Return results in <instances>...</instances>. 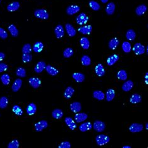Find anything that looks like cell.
Returning <instances> with one entry per match:
<instances>
[{
	"label": "cell",
	"instance_id": "ee69618b",
	"mask_svg": "<svg viewBox=\"0 0 148 148\" xmlns=\"http://www.w3.org/2000/svg\"><path fill=\"white\" fill-rule=\"evenodd\" d=\"M12 110H13V113L16 115H17V116H22L23 114V111L22 109V108H21L18 105H14L13 107Z\"/></svg>",
	"mask_w": 148,
	"mask_h": 148
},
{
	"label": "cell",
	"instance_id": "bcb514c9",
	"mask_svg": "<svg viewBox=\"0 0 148 148\" xmlns=\"http://www.w3.org/2000/svg\"><path fill=\"white\" fill-rule=\"evenodd\" d=\"M74 51L71 48H67L64 50L63 51V56L65 58H70V57L73 55Z\"/></svg>",
	"mask_w": 148,
	"mask_h": 148
},
{
	"label": "cell",
	"instance_id": "484cf974",
	"mask_svg": "<svg viewBox=\"0 0 148 148\" xmlns=\"http://www.w3.org/2000/svg\"><path fill=\"white\" fill-rule=\"evenodd\" d=\"M142 97L139 94H133L129 99V101L132 104H138L141 102Z\"/></svg>",
	"mask_w": 148,
	"mask_h": 148
},
{
	"label": "cell",
	"instance_id": "db71d44e",
	"mask_svg": "<svg viewBox=\"0 0 148 148\" xmlns=\"http://www.w3.org/2000/svg\"><path fill=\"white\" fill-rule=\"evenodd\" d=\"M5 56H6V55L4 53L0 52V62L4 60V59L5 58Z\"/></svg>",
	"mask_w": 148,
	"mask_h": 148
},
{
	"label": "cell",
	"instance_id": "3957f363",
	"mask_svg": "<svg viewBox=\"0 0 148 148\" xmlns=\"http://www.w3.org/2000/svg\"><path fill=\"white\" fill-rule=\"evenodd\" d=\"M93 127L96 131L98 132H103L104 130H105L106 124L103 121L97 120V121H95V122H94Z\"/></svg>",
	"mask_w": 148,
	"mask_h": 148
},
{
	"label": "cell",
	"instance_id": "8fae6325",
	"mask_svg": "<svg viewBox=\"0 0 148 148\" xmlns=\"http://www.w3.org/2000/svg\"><path fill=\"white\" fill-rule=\"evenodd\" d=\"M37 110V107L36 105L33 103H31L29 104L26 108V113L29 115V116H32V115H34Z\"/></svg>",
	"mask_w": 148,
	"mask_h": 148
},
{
	"label": "cell",
	"instance_id": "9f6ffc18",
	"mask_svg": "<svg viewBox=\"0 0 148 148\" xmlns=\"http://www.w3.org/2000/svg\"><path fill=\"white\" fill-rule=\"evenodd\" d=\"M109 0H101V1L103 4H105V3H106Z\"/></svg>",
	"mask_w": 148,
	"mask_h": 148
},
{
	"label": "cell",
	"instance_id": "681fc988",
	"mask_svg": "<svg viewBox=\"0 0 148 148\" xmlns=\"http://www.w3.org/2000/svg\"><path fill=\"white\" fill-rule=\"evenodd\" d=\"M20 146L19 141L17 139H13L8 145V148H18Z\"/></svg>",
	"mask_w": 148,
	"mask_h": 148
},
{
	"label": "cell",
	"instance_id": "f35d334b",
	"mask_svg": "<svg viewBox=\"0 0 148 148\" xmlns=\"http://www.w3.org/2000/svg\"><path fill=\"white\" fill-rule=\"evenodd\" d=\"M117 78L121 81H125L128 78V74L126 71L124 70H121L120 71H118L117 74Z\"/></svg>",
	"mask_w": 148,
	"mask_h": 148
},
{
	"label": "cell",
	"instance_id": "f546056e",
	"mask_svg": "<svg viewBox=\"0 0 148 148\" xmlns=\"http://www.w3.org/2000/svg\"><path fill=\"white\" fill-rule=\"evenodd\" d=\"M136 32L134 30H132V29L128 30L126 33V38L129 41H134L136 38Z\"/></svg>",
	"mask_w": 148,
	"mask_h": 148
},
{
	"label": "cell",
	"instance_id": "f1b7e54d",
	"mask_svg": "<svg viewBox=\"0 0 148 148\" xmlns=\"http://www.w3.org/2000/svg\"><path fill=\"white\" fill-rule=\"evenodd\" d=\"M73 78L78 82H82L85 80V76L81 73H74L72 75Z\"/></svg>",
	"mask_w": 148,
	"mask_h": 148
},
{
	"label": "cell",
	"instance_id": "6da1fadb",
	"mask_svg": "<svg viewBox=\"0 0 148 148\" xmlns=\"http://www.w3.org/2000/svg\"><path fill=\"white\" fill-rule=\"evenodd\" d=\"M110 138L105 134L97 135L96 138V143L98 146H103L110 141Z\"/></svg>",
	"mask_w": 148,
	"mask_h": 148
},
{
	"label": "cell",
	"instance_id": "5b68a950",
	"mask_svg": "<svg viewBox=\"0 0 148 148\" xmlns=\"http://www.w3.org/2000/svg\"><path fill=\"white\" fill-rule=\"evenodd\" d=\"M89 17L84 13H81L76 18V21L79 25H84L88 23Z\"/></svg>",
	"mask_w": 148,
	"mask_h": 148
},
{
	"label": "cell",
	"instance_id": "f6af8a7d",
	"mask_svg": "<svg viewBox=\"0 0 148 148\" xmlns=\"http://www.w3.org/2000/svg\"><path fill=\"white\" fill-rule=\"evenodd\" d=\"M89 6L93 10L96 11L99 10L101 8V6L99 3L95 1H94V0H91V1H89Z\"/></svg>",
	"mask_w": 148,
	"mask_h": 148
},
{
	"label": "cell",
	"instance_id": "8992f818",
	"mask_svg": "<svg viewBox=\"0 0 148 148\" xmlns=\"http://www.w3.org/2000/svg\"><path fill=\"white\" fill-rule=\"evenodd\" d=\"M80 11V7L76 5H71L67 7L66 13L70 16L74 15Z\"/></svg>",
	"mask_w": 148,
	"mask_h": 148
},
{
	"label": "cell",
	"instance_id": "30bf717a",
	"mask_svg": "<svg viewBox=\"0 0 148 148\" xmlns=\"http://www.w3.org/2000/svg\"><path fill=\"white\" fill-rule=\"evenodd\" d=\"M29 83L34 89L38 88L41 84V79L38 78H31L29 79Z\"/></svg>",
	"mask_w": 148,
	"mask_h": 148
},
{
	"label": "cell",
	"instance_id": "4dcf8cb0",
	"mask_svg": "<svg viewBox=\"0 0 148 148\" xmlns=\"http://www.w3.org/2000/svg\"><path fill=\"white\" fill-rule=\"evenodd\" d=\"M93 96L94 98H95L99 101H102L105 98V95H104V93L101 91H99V90H96V91H94Z\"/></svg>",
	"mask_w": 148,
	"mask_h": 148
},
{
	"label": "cell",
	"instance_id": "2e32d148",
	"mask_svg": "<svg viewBox=\"0 0 148 148\" xmlns=\"http://www.w3.org/2000/svg\"><path fill=\"white\" fill-rule=\"evenodd\" d=\"M81 104L79 102H73L70 104V109L73 113H79L81 110Z\"/></svg>",
	"mask_w": 148,
	"mask_h": 148
},
{
	"label": "cell",
	"instance_id": "cb8c5ba5",
	"mask_svg": "<svg viewBox=\"0 0 148 148\" xmlns=\"http://www.w3.org/2000/svg\"><path fill=\"white\" fill-rule=\"evenodd\" d=\"M93 128V125L90 122H85L84 123L81 124L79 127V129L81 132H86L89 131Z\"/></svg>",
	"mask_w": 148,
	"mask_h": 148
},
{
	"label": "cell",
	"instance_id": "603a6c76",
	"mask_svg": "<svg viewBox=\"0 0 148 148\" xmlns=\"http://www.w3.org/2000/svg\"><path fill=\"white\" fill-rule=\"evenodd\" d=\"M115 9H116V6L113 2H111L108 3L106 7V13L108 15H113L115 11Z\"/></svg>",
	"mask_w": 148,
	"mask_h": 148
},
{
	"label": "cell",
	"instance_id": "9c48e42d",
	"mask_svg": "<svg viewBox=\"0 0 148 148\" xmlns=\"http://www.w3.org/2000/svg\"><path fill=\"white\" fill-rule=\"evenodd\" d=\"M55 34L57 39L62 38L64 35V28L61 24H58L55 28Z\"/></svg>",
	"mask_w": 148,
	"mask_h": 148
},
{
	"label": "cell",
	"instance_id": "7c38bea8",
	"mask_svg": "<svg viewBox=\"0 0 148 148\" xmlns=\"http://www.w3.org/2000/svg\"><path fill=\"white\" fill-rule=\"evenodd\" d=\"M88 114L84 113H78L74 116V120L78 123L84 122L85 120H87Z\"/></svg>",
	"mask_w": 148,
	"mask_h": 148
},
{
	"label": "cell",
	"instance_id": "d6986e66",
	"mask_svg": "<svg viewBox=\"0 0 148 148\" xmlns=\"http://www.w3.org/2000/svg\"><path fill=\"white\" fill-rule=\"evenodd\" d=\"M93 30V28L91 25L83 26L78 28V31L82 34H90Z\"/></svg>",
	"mask_w": 148,
	"mask_h": 148
},
{
	"label": "cell",
	"instance_id": "7bdbcfd3",
	"mask_svg": "<svg viewBox=\"0 0 148 148\" xmlns=\"http://www.w3.org/2000/svg\"><path fill=\"white\" fill-rule=\"evenodd\" d=\"M81 63L83 66H88L91 64V60L90 57L87 56V55H83L81 57Z\"/></svg>",
	"mask_w": 148,
	"mask_h": 148
},
{
	"label": "cell",
	"instance_id": "6f0895ef",
	"mask_svg": "<svg viewBox=\"0 0 148 148\" xmlns=\"http://www.w3.org/2000/svg\"><path fill=\"white\" fill-rule=\"evenodd\" d=\"M123 148H131V147L130 146H124Z\"/></svg>",
	"mask_w": 148,
	"mask_h": 148
},
{
	"label": "cell",
	"instance_id": "ffe728a7",
	"mask_svg": "<svg viewBox=\"0 0 148 148\" xmlns=\"http://www.w3.org/2000/svg\"><path fill=\"white\" fill-rule=\"evenodd\" d=\"M45 70L46 71L47 73H48L49 75L53 76H56L57 74H58L59 71L57 70L56 68H55V67L52 66L51 65H46Z\"/></svg>",
	"mask_w": 148,
	"mask_h": 148
},
{
	"label": "cell",
	"instance_id": "e575fe53",
	"mask_svg": "<svg viewBox=\"0 0 148 148\" xmlns=\"http://www.w3.org/2000/svg\"><path fill=\"white\" fill-rule=\"evenodd\" d=\"M119 43H120V41H119V39L117 38L111 39L109 42V44H108L109 48L112 50H114L118 46Z\"/></svg>",
	"mask_w": 148,
	"mask_h": 148
},
{
	"label": "cell",
	"instance_id": "ab89813d",
	"mask_svg": "<svg viewBox=\"0 0 148 148\" xmlns=\"http://www.w3.org/2000/svg\"><path fill=\"white\" fill-rule=\"evenodd\" d=\"M0 79H1L2 83L5 86H8L10 82V76L8 74H3L1 75Z\"/></svg>",
	"mask_w": 148,
	"mask_h": 148
},
{
	"label": "cell",
	"instance_id": "c3c4849f",
	"mask_svg": "<svg viewBox=\"0 0 148 148\" xmlns=\"http://www.w3.org/2000/svg\"><path fill=\"white\" fill-rule=\"evenodd\" d=\"M32 51V48L30 44L27 43V44H25L22 48V52L23 54H28L30 53Z\"/></svg>",
	"mask_w": 148,
	"mask_h": 148
},
{
	"label": "cell",
	"instance_id": "7402d4cb",
	"mask_svg": "<svg viewBox=\"0 0 148 148\" xmlns=\"http://www.w3.org/2000/svg\"><path fill=\"white\" fill-rule=\"evenodd\" d=\"M20 4L19 2L18 1H14L7 6V10L9 12H14L16 11L18 9L20 8Z\"/></svg>",
	"mask_w": 148,
	"mask_h": 148
},
{
	"label": "cell",
	"instance_id": "74e56055",
	"mask_svg": "<svg viewBox=\"0 0 148 148\" xmlns=\"http://www.w3.org/2000/svg\"><path fill=\"white\" fill-rule=\"evenodd\" d=\"M16 74L18 77L20 78H25L26 76V70L23 67L18 68L16 70Z\"/></svg>",
	"mask_w": 148,
	"mask_h": 148
},
{
	"label": "cell",
	"instance_id": "d4e9b609",
	"mask_svg": "<svg viewBox=\"0 0 148 148\" xmlns=\"http://www.w3.org/2000/svg\"><path fill=\"white\" fill-rule=\"evenodd\" d=\"M147 6L145 5H139L138 6H137V8H136L135 10V13L137 14V15L140 16H142L143 14L146 12L147 11Z\"/></svg>",
	"mask_w": 148,
	"mask_h": 148
},
{
	"label": "cell",
	"instance_id": "680465c9",
	"mask_svg": "<svg viewBox=\"0 0 148 148\" xmlns=\"http://www.w3.org/2000/svg\"><path fill=\"white\" fill-rule=\"evenodd\" d=\"M146 130L148 129V123H147V122H146Z\"/></svg>",
	"mask_w": 148,
	"mask_h": 148
},
{
	"label": "cell",
	"instance_id": "277c9868",
	"mask_svg": "<svg viewBox=\"0 0 148 148\" xmlns=\"http://www.w3.org/2000/svg\"><path fill=\"white\" fill-rule=\"evenodd\" d=\"M133 51L136 55H142L145 53V47L139 43H137L132 48Z\"/></svg>",
	"mask_w": 148,
	"mask_h": 148
},
{
	"label": "cell",
	"instance_id": "9a60e30c",
	"mask_svg": "<svg viewBox=\"0 0 148 148\" xmlns=\"http://www.w3.org/2000/svg\"><path fill=\"white\" fill-rule=\"evenodd\" d=\"M65 30L70 37H73L76 34V31L75 28L70 23H67L65 25Z\"/></svg>",
	"mask_w": 148,
	"mask_h": 148
},
{
	"label": "cell",
	"instance_id": "d590c367",
	"mask_svg": "<svg viewBox=\"0 0 148 148\" xmlns=\"http://www.w3.org/2000/svg\"><path fill=\"white\" fill-rule=\"evenodd\" d=\"M52 116L56 120H59L63 116V112L60 109H55L52 112Z\"/></svg>",
	"mask_w": 148,
	"mask_h": 148
},
{
	"label": "cell",
	"instance_id": "b9f144b4",
	"mask_svg": "<svg viewBox=\"0 0 148 148\" xmlns=\"http://www.w3.org/2000/svg\"><path fill=\"white\" fill-rule=\"evenodd\" d=\"M122 49L124 53H129L131 51V45L128 41H124L122 45Z\"/></svg>",
	"mask_w": 148,
	"mask_h": 148
},
{
	"label": "cell",
	"instance_id": "4fadbf2b",
	"mask_svg": "<svg viewBox=\"0 0 148 148\" xmlns=\"http://www.w3.org/2000/svg\"><path fill=\"white\" fill-rule=\"evenodd\" d=\"M64 122L69 127V128L73 131L76 128H77V124L76 123H75V122L74 120L70 117H66L64 119Z\"/></svg>",
	"mask_w": 148,
	"mask_h": 148
},
{
	"label": "cell",
	"instance_id": "8d00e7d4",
	"mask_svg": "<svg viewBox=\"0 0 148 148\" xmlns=\"http://www.w3.org/2000/svg\"><path fill=\"white\" fill-rule=\"evenodd\" d=\"M8 30L10 32L11 35L13 37H17L18 35V30L17 28L15 26V25L11 24L8 27Z\"/></svg>",
	"mask_w": 148,
	"mask_h": 148
},
{
	"label": "cell",
	"instance_id": "4316f807",
	"mask_svg": "<svg viewBox=\"0 0 148 148\" xmlns=\"http://www.w3.org/2000/svg\"><path fill=\"white\" fill-rule=\"evenodd\" d=\"M74 93V89L71 86H68L66 88L64 93V97L67 99H70Z\"/></svg>",
	"mask_w": 148,
	"mask_h": 148
},
{
	"label": "cell",
	"instance_id": "60d3db41",
	"mask_svg": "<svg viewBox=\"0 0 148 148\" xmlns=\"http://www.w3.org/2000/svg\"><path fill=\"white\" fill-rule=\"evenodd\" d=\"M8 99L6 96H2L0 97V108L1 109H5L8 106Z\"/></svg>",
	"mask_w": 148,
	"mask_h": 148
},
{
	"label": "cell",
	"instance_id": "ba28073f",
	"mask_svg": "<svg viewBox=\"0 0 148 148\" xmlns=\"http://www.w3.org/2000/svg\"><path fill=\"white\" fill-rule=\"evenodd\" d=\"M144 126L142 124L139 123H132L129 126V130L131 132H139L143 130Z\"/></svg>",
	"mask_w": 148,
	"mask_h": 148
},
{
	"label": "cell",
	"instance_id": "836d02e7",
	"mask_svg": "<svg viewBox=\"0 0 148 148\" xmlns=\"http://www.w3.org/2000/svg\"><path fill=\"white\" fill-rule=\"evenodd\" d=\"M116 93L113 89H109L106 93V99L107 101H111L114 98Z\"/></svg>",
	"mask_w": 148,
	"mask_h": 148
},
{
	"label": "cell",
	"instance_id": "816d5d0a",
	"mask_svg": "<svg viewBox=\"0 0 148 148\" xmlns=\"http://www.w3.org/2000/svg\"><path fill=\"white\" fill-rule=\"evenodd\" d=\"M71 147V143L68 141H63L59 144V148H70Z\"/></svg>",
	"mask_w": 148,
	"mask_h": 148
},
{
	"label": "cell",
	"instance_id": "f907efd6",
	"mask_svg": "<svg viewBox=\"0 0 148 148\" xmlns=\"http://www.w3.org/2000/svg\"><path fill=\"white\" fill-rule=\"evenodd\" d=\"M8 32H7L4 29L0 28V38L3 39H5L8 38Z\"/></svg>",
	"mask_w": 148,
	"mask_h": 148
},
{
	"label": "cell",
	"instance_id": "f5cc1de1",
	"mask_svg": "<svg viewBox=\"0 0 148 148\" xmlns=\"http://www.w3.org/2000/svg\"><path fill=\"white\" fill-rule=\"evenodd\" d=\"M8 69V66L5 63H0V73L7 71Z\"/></svg>",
	"mask_w": 148,
	"mask_h": 148
},
{
	"label": "cell",
	"instance_id": "7dc6e473",
	"mask_svg": "<svg viewBox=\"0 0 148 148\" xmlns=\"http://www.w3.org/2000/svg\"><path fill=\"white\" fill-rule=\"evenodd\" d=\"M32 57L30 53L23 54L22 56V61H23V62L24 63H27L30 62V61L32 60Z\"/></svg>",
	"mask_w": 148,
	"mask_h": 148
},
{
	"label": "cell",
	"instance_id": "52a82bcc",
	"mask_svg": "<svg viewBox=\"0 0 148 148\" xmlns=\"http://www.w3.org/2000/svg\"><path fill=\"white\" fill-rule=\"evenodd\" d=\"M48 126V122L45 120H41L40 121L36 122V123L34 124L35 130L37 132L42 131L43 129H46Z\"/></svg>",
	"mask_w": 148,
	"mask_h": 148
},
{
	"label": "cell",
	"instance_id": "ac0fdd59",
	"mask_svg": "<svg viewBox=\"0 0 148 148\" xmlns=\"http://www.w3.org/2000/svg\"><path fill=\"white\" fill-rule=\"evenodd\" d=\"M120 59V56L118 55H113L112 56H110L107 57V64L108 66H111L116 63L117 61Z\"/></svg>",
	"mask_w": 148,
	"mask_h": 148
},
{
	"label": "cell",
	"instance_id": "5bb4252c",
	"mask_svg": "<svg viewBox=\"0 0 148 148\" xmlns=\"http://www.w3.org/2000/svg\"><path fill=\"white\" fill-rule=\"evenodd\" d=\"M46 66V64L45 62H44V61H39L34 67V71L38 74L41 73L45 70Z\"/></svg>",
	"mask_w": 148,
	"mask_h": 148
},
{
	"label": "cell",
	"instance_id": "91938a15",
	"mask_svg": "<svg viewBox=\"0 0 148 148\" xmlns=\"http://www.w3.org/2000/svg\"><path fill=\"white\" fill-rule=\"evenodd\" d=\"M146 53H147H147H148V46H146Z\"/></svg>",
	"mask_w": 148,
	"mask_h": 148
},
{
	"label": "cell",
	"instance_id": "7a4b0ae2",
	"mask_svg": "<svg viewBox=\"0 0 148 148\" xmlns=\"http://www.w3.org/2000/svg\"><path fill=\"white\" fill-rule=\"evenodd\" d=\"M35 17L41 20H48L49 18V14L45 9H38L35 10L34 13Z\"/></svg>",
	"mask_w": 148,
	"mask_h": 148
},
{
	"label": "cell",
	"instance_id": "d6a6232c",
	"mask_svg": "<svg viewBox=\"0 0 148 148\" xmlns=\"http://www.w3.org/2000/svg\"><path fill=\"white\" fill-rule=\"evenodd\" d=\"M79 43H80V45L84 49H89L90 46V42L88 38L86 37L81 38L80 41H79Z\"/></svg>",
	"mask_w": 148,
	"mask_h": 148
},
{
	"label": "cell",
	"instance_id": "94428289",
	"mask_svg": "<svg viewBox=\"0 0 148 148\" xmlns=\"http://www.w3.org/2000/svg\"><path fill=\"white\" fill-rule=\"evenodd\" d=\"M0 3H1V0H0Z\"/></svg>",
	"mask_w": 148,
	"mask_h": 148
},
{
	"label": "cell",
	"instance_id": "e0dca14e",
	"mask_svg": "<svg viewBox=\"0 0 148 148\" xmlns=\"http://www.w3.org/2000/svg\"><path fill=\"white\" fill-rule=\"evenodd\" d=\"M95 71L96 75L99 77L103 76L106 73L105 70H104V68L101 64H98L97 65H96Z\"/></svg>",
	"mask_w": 148,
	"mask_h": 148
},
{
	"label": "cell",
	"instance_id": "44dd1931",
	"mask_svg": "<svg viewBox=\"0 0 148 148\" xmlns=\"http://www.w3.org/2000/svg\"><path fill=\"white\" fill-rule=\"evenodd\" d=\"M23 81L21 79H16L15 81H14L13 84L12 85L11 89L13 92H18L21 88V86H22Z\"/></svg>",
	"mask_w": 148,
	"mask_h": 148
},
{
	"label": "cell",
	"instance_id": "1f68e13d",
	"mask_svg": "<svg viewBox=\"0 0 148 148\" xmlns=\"http://www.w3.org/2000/svg\"><path fill=\"white\" fill-rule=\"evenodd\" d=\"M43 48H44L43 43L41 41H37L34 44L33 47H32V49H33L34 53H40L42 51Z\"/></svg>",
	"mask_w": 148,
	"mask_h": 148
},
{
	"label": "cell",
	"instance_id": "83f0119b",
	"mask_svg": "<svg viewBox=\"0 0 148 148\" xmlns=\"http://www.w3.org/2000/svg\"><path fill=\"white\" fill-rule=\"evenodd\" d=\"M134 86V83L131 80L125 81L124 83L122 86V89L125 92H128L131 90Z\"/></svg>",
	"mask_w": 148,
	"mask_h": 148
},
{
	"label": "cell",
	"instance_id": "11a10c76",
	"mask_svg": "<svg viewBox=\"0 0 148 148\" xmlns=\"http://www.w3.org/2000/svg\"><path fill=\"white\" fill-rule=\"evenodd\" d=\"M144 78H145V82L146 84H148V73H146L145 76H144Z\"/></svg>",
	"mask_w": 148,
	"mask_h": 148
}]
</instances>
